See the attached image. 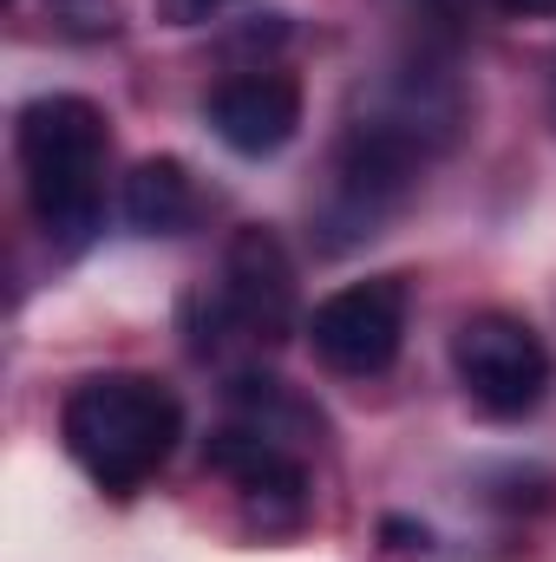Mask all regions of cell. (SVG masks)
I'll use <instances>...</instances> for the list:
<instances>
[{"instance_id":"obj_6","label":"cell","mask_w":556,"mask_h":562,"mask_svg":"<svg viewBox=\"0 0 556 562\" xmlns=\"http://www.w3.org/2000/svg\"><path fill=\"white\" fill-rule=\"evenodd\" d=\"M203 464L249 504V517L276 537V530H294L301 517H308V464H301V451H288L276 438H263V431H249V425H223V431H210V451H203Z\"/></svg>"},{"instance_id":"obj_7","label":"cell","mask_w":556,"mask_h":562,"mask_svg":"<svg viewBox=\"0 0 556 562\" xmlns=\"http://www.w3.org/2000/svg\"><path fill=\"white\" fill-rule=\"evenodd\" d=\"M203 119L236 157H276L301 132V86L276 66H249L210 92Z\"/></svg>"},{"instance_id":"obj_10","label":"cell","mask_w":556,"mask_h":562,"mask_svg":"<svg viewBox=\"0 0 556 562\" xmlns=\"http://www.w3.org/2000/svg\"><path fill=\"white\" fill-rule=\"evenodd\" d=\"M223 7H236V0H157V20H164V26H203V20H216Z\"/></svg>"},{"instance_id":"obj_11","label":"cell","mask_w":556,"mask_h":562,"mask_svg":"<svg viewBox=\"0 0 556 562\" xmlns=\"http://www.w3.org/2000/svg\"><path fill=\"white\" fill-rule=\"evenodd\" d=\"M498 20H556V0H485Z\"/></svg>"},{"instance_id":"obj_3","label":"cell","mask_w":556,"mask_h":562,"mask_svg":"<svg viewBox=\"0 0 556 562\" xmlns=\"http://www.w3.org/2000/svg\"><path fill=\"white\" fill-rule=\"evenodd\" d=\"M190 314H203L190 327L197 353L276 347L281 334L294 327V262H288L276 229H263V223L236 229L230 249H223V281L210 294H197Z\"/></svg>"},{"instance_id":"obj_9","label":"cell","mask_w":556,"mask_h":562,"mask_svg":"<svg viewBox=\"0 0 556 562\" xmlns=\"http://www.w3.org/2000/svg\"><path fill=\"white\" fill-rule=\"evenodd\" d=\"M230 413H236V425L276 438V445H288V451H301V438H321V413H314L294 386L269 380V373H263V380L243 373V380L230 386Z\"/></svg>"},{"instance_id":"obj_8","label":"cell","mask_w":556,"mask_h":562,"mask_svg":"<svg viewBox=\"0 0 556 562\" xmlns=\"http://www.w3.org/2000/svg\"><path fill=\"white\" fill-rule=\"evenodd\" d=\"M197 177L184 157H144L125 177V223L138 236H184L197 223Z\"/></svg>"},{"instance_id":"obj_4","label":"cell","mask_w":556,"mask_h":562,"mask_svg":"<svg viewBox=\"0 0 556 562\" xmlns=\"http://www.w3.org/2000/svg\"><path fill=\"white\" fill-rule=\"evenodd\" d=\"M452 373H458L465 400L485 419H524V413L544 406L556 360H551V347H544V334L524 314L478 307L452 334Z\"/></svg>"},{"instance_id":"obj_1","label":"cell","mask_w":556,"mask_h":562,"mask_svg":"<svg viewBox=\"0 0 556 562\" xmlns=\"http://www.w3.org/2000/svg\"><path fill=\"white\" fill-rule=\"evenodd\" d=\"M105 150H112V119L79 92H46V99L20 105V119H13V157L26 177V203L59 256H79L99 236Z\"/></svg>"},{"instance_id":"obj_5","label":"cell","mask_w":556,"mask_h":562,"mask_svg":"<svg viewBox=\"0 0 556 562\" xmlns=\"http://www.w3.org/2000/svg\"><path fill=\"white\" fill-rule=\"evenodd\" d=\"M308 347L327 373L341 380H374L400 360L407 347V281L400 276H367L334 288L308 314Z\"/></svg>"},{"instance_id":"obj_2","label":"cell","mask_w":556,"mask_h":562,"mask_svg":"<svg viewBox=\"0 0 556 562\" xmlns=\"http://www.w3.org/2000/svg\"><path fill=\"white\" fill-rule=\"evenodd\" d=\"M59 438L99 491L132 497L170 464V451L184 438V406L151 373H92L66 393Z\"/></svg>"}]
</instances>
